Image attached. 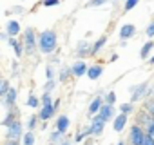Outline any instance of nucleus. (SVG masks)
<instances>
[{"instance_id":"nucleus-1","label":"nucleus","mask_w":154,"mask_h":145,"mask_svg":"<svg viewBox=\"0 0 154 145\" xmlns=\"http://www.w3.org/2000/svg\"><path fill=\"white\" fill-rule=\"evenodd\" d=\"M58 45V36L53 29H45L38 35V51L44 54H51Z\"/></svg>"},{"instance_id":"nucleus-2","label":"nucleus","mask_w":154,"mask_h":145,"mask_svg":"<svg viewBox=\"0 0 154 145\" xmlns=\"http://www.w3.org/2000/svg\"><path fill=\"white\" fill-rule=\"evenodd\" d=\"M24 49L27 54H35L38 49V40H36V33L33 27H27L24 31Z\"/></svg>"},{"instance_id":"nucleus-3","label":"nucleus","mask_w":154,"mask_h":145,"mask_svg":"<svg viewBox=\"0 0 154 145\" xmlns=\"http://www.w3.org/2000/svg\"><path fill=\"white\" fill-rule=\"evenodd\" d=\"M145 136H147L145 127L134 123V125L131 127V132H129V145H143Z\"/></svg>"},{"instance_id":"nucleus-4","label":"nucleus","mask_w":154,"mask_h":145,"mask_svg":"<svg viewBox=\"0 0 154 145\" xmlns=\"http://www.w3.org/2000/svg\"><path fill=\"white\" fill-rule=\"evenodd\" d=\"M129 91L132 93V96H131V103H134V102H138V100H141V98H145V96L149 94V84L143 82V84H140V85L131 87Z\"/></svg>"},{"instance_id":"nucleus-5","label":"nucleus","mask_w":154,"mask_h":145,"mask_svg":"<svg viewBox=\"0 0 154 145\" xmlns=\"http://www.w3.org/2000/svg\"><path fill=\"white\" fill-rule=\"evenodd\" d=\"M116 116H114V105H109V103H103V107L100 109V113L96 114V116H93V120H102V122H111V120H114Z\"/></svg>"},{"instance_id":"nucleus-6","label":"nucleus","mask_w":154,"mask_h":145,"mask_svg":"<svg viewBox=\"0 0 154 145\" xmlns=\"http://www.w3.org/2000/svg\"><path fill=\"white\" fill-rule=\"evenodd\" d=\"M22 136H24V132H22V123H20V120H17L11 127H8L6 138H8V140H11V141H18Z\"/></svg>"},{"instance_id":"nucleus-7","label":"nucleus","mask_w":154,"mask_h":145,"mask_svg":"<svg viewBox=\"0 0 154 145\" xmlns=\"http://www.w3.org/2000/svg\"><path fill=\"white\" fill-rule=\"evenodd\" d=\"M76 54L80 58H85V56H93V44L89 40H82L76 44Z\"/></svg>"},{"instance_id":"nucleus-8","label":"nucleus","mask_w":154,"mask_h":145,"mask_svg":"<svg viewBox=\"0 0 154 145\" xmlns=\"http://www.w3.org/2000/svg\"><path fill=\"white\" fill-rule=\"evenodd\" d=\"M71 71H72V76H76V78H80V76H84V75H87V71H89V67H87V63L84 62V60H76L72 65H71Z\"/></svg>"},{"instance_id":"nucleus-9","label":"nucleus","mask_w":154,"mask_h":145,"mask_svg":"<svg viewBox=\"0 0 154 145\" xmlns=\"http://www.w3.org/2000/svg\"><path fill=\"white\" fill-rule=\"evenodd\" d=\"M134 35H136V26H134V24H125V26L120 27V40H122V42L131 40Z\"/></svg>"},{"instance_id":"nucleus-10","label":"nucleus","mask_w":154,"mask_h":145,"mask_svg":"<svg viewBox=\"0 0 154 145\" xmlns=\"http://www.w3.org/2000/svg\"><path fill=\"white\" fill-rule=\"evenodd\" d=\"M152 122H154V118H152V114H150L147 109H141V111L138 113V116H136V123L141 125V127H149Z\"/></svg>"},{"instance_id":"nucleus-11","label":"nucleus","mask_w":154,"mask_h":145,"mask_svg":"<svg viewBox=\"0 0 154 145\" xmlns=\"http://www.w3.org/2000/svg\"><path fill=\"white\" fill-rule=\"evenodd\" d=\"M17 98H18V93H17V89L15 87H11L9 89V93L6 94V98H4V105L11 111L15 105H17Z\"/></svg>"},{"instance_id":"nucleus-12","label":"nucleus","mask_w":154,"mask_h":145,"mask_svg":"<svg viewBox=\"0 0 154 145\" xmlns=\"http://www.w3.org/2000/svg\"><path fill=\"white\" fill-rule=\"evenodd\" d=\"M103 102H105V98H103L102 94H98V96L89 103V114H98L100 109L103 107Z\"/></svg>"},{"instance_id":"nucleus-13","label":"nucleus","mask_w":154,"mask_h":145,"mask_svg":"<svg viewBox=\"0 0 154 145\" xmlns=\"http://www.w3.org/2000/svg\"><path fill=\"white\" fill-rule=\"evenodd\" d=\"M54 113H56V109L53 107V103H51V105H42V109H40V113H38V118H40L42 122H47L49 118L54 116Z\"/></svg>"},{"instance_id":"nucleus-14","label":"nucleus","mask_w":154,"mask_h":145,"mask_svg":"<svg viewBox=\"0 0 154 145\" xmlns=\"http://www.w3.org/2000/svg\"><path fill=\"white\" fill-rule=\"evenodd\" d=\"M125 125H127V114L120 113V114L112 120V127H114V131H116V132H122V131L125 129Z\"/></svg>"},{"instance_id":"nucleus-15","label":"nucleus","mask_w":154,"mask_h":145,"mask_svg":"<svg viewBox=\"0 0 154 145\" xmlns=\"http://www.w3.org/2000/svg\"><path fill=\"white\" fill-rule=\"evenodd\" d=\"M102 75H103V65H100V63L91 65L89 71H87V78H89V80H98Z\"/></svg>"},{"instance_id":"nucleus-16","label":"nucleus","mask_w":154,"mask_h":145,"mask_svg":"<svg viewBox=\"0 0 154 145\" xmlns=\"http://www.w3.org/2000/svg\"><path fill=\"white\" fill-rule=\"evenodd\" d=\"M69 123H71V122H69V118L62 114V116H58V120H56L54 127H56V131H58V132L65 134V132H67V129H69Z\"/></svg>"},{"instance_id":"nucleus-17","label":"nucleus","mask_w":154,"mask_h":145,"mask_svg":"<svg viewBox=\"0 0 154 145\" xmlns=\"http://www.w3.org/2000/svg\"><path fill=\"white\" fill-rule=\"evenodd\" d=\"M6 31H8V35H9L11 38H15V36L20 33V24H18L17 20H9L8 26H6Z\"/></svg>"},{"instance_id":"nucleus-18","label":"nucleus","mask_w":154,"mask_h":145,"mask_svg":"<svg viewBox=\"0 0 154 145\" xmlns=\"http://www.w3.org/2000/svg\"><path fill=\"white\" fill-rule=\"evenodd\" d=\"M105 44H107V35H102V36L93 44V56H96V54L105 47Z\"/></svg>"},{"instance_id":"nucleus-19","label":"nucleus","mask_w":154,"mask_h":145,"mask_svg":"<svg viewBox=\"0 0 154 145\" xmlns=\"http://www.w3.org/2000/svg\"><path fill=\"white\" fill-rule=\"evenodd\" d=\"M91 129H93V136H102V132H103V129H105V122H102V120H93Z\"/></svg>"},{"instance_id":"nucleus-20","label":"nucleus","mask_w":154,"mask_h":145,"mask_svg":"<svg viewBox=\"0 0 154 145\" xmlns=\"http://www.w3.org/2000/svg\"><path fill=\"white\" fill-rule=\"evenodd\" d=\"M9 45L15 49V53H17V58H20V56L24 54V51H26V49L22 47V45H24V42H18L17 38H11V40H9Z\"/></svg>"},{"instance_id":"nucleus-21","label":"nucleus","mask_w":154,"mask_h":145,"mask_svg":"<svg viewBox=\"0 0 154 145\" xmlns=\"http://www.w3.org/2000/svg\"><path fill=\"white\" fill-rule=\"evenodd\" d=\"M152 49H154V40H149V42H147V44L140 49V58H141V60L149 58V53H150Z\"/></svg>"},{"instance_id":"nucleus-22","label":"nucleus","mask_w":154,"mask_h":145,"mask_svg":"<svg viewBox=\"0 0 154 145\" xmlns=\"http://www.w3.org/2000/svg\"><path fill=\"white\" fill-rule=\"evenodd\" d=\"M63 140H65V134H62V132H58V131H53V132H51V136H49L51 145H60Z\"/></svg>"},{"instance_id":"nucleus-23","label":"nucleus","mask_w":154,"mask_h":145,"mask_svg":"<svg viewBox=\"0 0 154 145\" xmlns=\"http://www.w3.org/2000/svg\"><path fill=\"white\" fill-rule=\"evenodd\" d=\"M22 145H35V132H33V131L24 132V136H22Z\"/></svg>"},{"instance_id":"nucleus-24","label":"nucleus","mask_w":154,"mask_h":145,"mask_svg":"<svg viewBox=\"0 0 154 145\" xmlns=\"http://www.w3.org/2000/svg\"><path fill=\"white\" fill-rule=\"evenodd\" d=\"M17 120H18V118H17V113L9 111V113H8V116H6V120L2 122V125H4V127H11V125H13Z\"/></svg>"},{"instance_id":"nucleus-25","label":"nucleus","mask_w":154,"mask_h":145,"mask_svg":"<svg viewBox=\"0 0 154 145\" xmlns=\"http://www.w3.org/2000/svg\"><path fill=\"white\" fill-rule=\"evenodd\" d=\"M69 76H72L71 67H63V69L60 71V75H58V80H60V82H67V78H69Z\"/></svg>"},{"instance_id":"nucleus-26","label":"nucleus","mask_w":154,"mask_h":145,"mask_svg":"<svg viewBox=\"0 0 154 145\" xmlns=\"http://www.w3.org/2000/svg\"><path fill=\"white\" fill-rule=\"evenodd\" d=\"M26 103H27V107H42V100H38L35 94H29Z\"/></svg>"},{"instance_id":"nucleus-27","label":"nucleus","mask_w":154,"mask_h":145,"mask_svg":"<svg viewBox=\"0 0 154 145\" xmlns=\"http://www.w3.org/2000/svg\"><path fill=\"white\" fill-rule=\"evenodd\" d=\"M9 89H11V87H9V82L4 78L2 82H0V96H2V98H6V94L9 93Z\"/></svg>"},{"instance_id":"nucleus-28","label":"nucleus","mask_w":154,"mask_h":145,"mask_svg":"<svg viewBox=\"0 0 154 145\" xmlns=\"http://www.w3.org/2000/svg\"><path fill=\"white\" fill-rule=\"evenodd\" d=\"M120 113H123V114L129 116V114L134 113V105H132V103H122V105H120Z\"/></svg>"},{"instance_id":"nucleus-29","label":"nucleus","mask_w":154,"mask_h":145,"mask_svg":"<svg viewBox=\"0 0 154 145\" xmlns=\"http://www.w3.org/2000/svg\"><path fill=\"white\" fill-rule=\"evenodd\" d=\"M103 98H105V103H109V105H114L116 103V93L114 91H109Z\"/></svg>"},{"instance_id":"nucleus-30","label":"nucleus","mask_w":154,"mask_h":145,"mask_svg":"<svg viewBox=\"0 0 154 145\" xmlns=\"http://www.w3.org/2000/svg\"><path fill=\"white\" fill-rule=\"evenodd\" d=\"M38 114H33V116H29V120H27V129L29 131H33L35 127H36V123H38Z\"/></svg>"},{"instance_id":"nucleus-31","label":"nucleus","mask_w":154,"mask_h":145,"mask_svg":"<svg viewBox=\"0 0 154 145\" xmlns=\"http://www.w3.org/2000/svg\"><path fill=\"white\" fill-rule=\"evenodd\" d=\"M103 4H107V0H89L85 4V8H98V6H103Z\"/></svg>"},{"instance_id":"nucleus-32","label":"nucleus","mask_w":154,"mask_h":145,"mask_svg":"<svg viewBox=\"0 0 154 145\" xmlns=\"http://www.w3.org/2000/svg\"><path fill=\"white\" fill-rule=\"evenodd\" d=\"M140 2V0H125V4H123V9L125 11H131L132 8H136V4Z\"/></svg>"},{"instance_id":"nucleus-33","label":"nucleus","mask_w":154,"mask_h":145,"mask_svg":"<svg viewBox=\"0 0 154 145\" xmlns=\"http://www.w3.org/2000/svg\"><path fill=\"white\" fill-rule=\"evenodd\" d=\"M54 85H56V82H54V80H47V82H45V85H44V91H45V93H51V91L54 89Z\"/></svg>"},{"instance_id":"nucleus-34","label":"nucleus","mask_w":154,"mask_h":145,"mask_svg":"<svg viewBox=\"0 0 154 145\" xmlns=\"http://www.w3.org/2000/svg\"><path fill=\"white\" fill-rule=\"evenodd\" d=\"M145 35L149 36V38H154V20L147 26V29H145Z\"/></svg>"},{"instance_id":"nucleus-35","label":"nucleus","mask_w":154,"mask_h":145,"mask_svg":"<svg viewBox=\"0 0 154 145\" xmlns=\"http://www.w3.org/2000/svg\"><path fill=\"white\" fill-rule=\"evenodd\" d=\"M143 109H147V111L152 114V118H154V98H152V100H149V102L143 105Z\"/></svg>"},{"instance_id":"nucleus-36","label":"nucleus","mask_w":154,"mask_h":145,"mask_svg":"<svg viewBox=\"0 0 154 145\" xmlns=\"http://www.w3.org/2000/svg\"><path fill=\"white\" fill-rule=\"evenodd\" d=\"M40 100H42V105H51V103H53V100H51V94H49V93H44V96H42Z\"/></svg>"},{"instance_id":"nucleus-37","label":"nucleus","mask_w":154,"mask_h":145,"mask_svg":"<svg viewBox=\"0 0 154 145\" xmlns=\"http://www.w3.org/2000/svg\"><path fill=\"white\" fill-rule=\"evenodd\" d=\"M58 4H60V0H44L42 2L44 8H53V6H58Z\"/></svg>"},{"instance_id":"nucleus-38","label":"nucleus","mask_w":154,"mask_h":145,"mask_svg":"<svg viewBox=\"0 0 154 145\" xmlns=\"http://www.w3.org/2000/svg\"><path fill=\"white\" fill-rule=\"evenodd\" d=\"M45 76H47V80H53V78H54V69H53L51 65L45 69Z\"/></svg>"},{"instance_id":"nucleus-39","label":"nucleus","mask_w":154,"mask_h":145,"mask_svg":"<svg viewBox=\"0 0 154 145\" xmlns=\"http://www.w3.org/2000/svg\"><path fill=\"white\" fill-rule=\"evenodd\" d=\"M143 145H154V136L147 134V136H145V140H143Z\"/></svg>"},{"instance_id":"nucleus-40","label":"nucleus","mask_w":154,"mask_h":145,"mask_svg":"<svg viewBox=\"0 0 154 145\" xmlns=\"http://www.w3.org/2000/svg\"><path fill=\"white\" fill-rule=\"evenodd\" d=\"M145 131H147V134H150V136H154V122L149 125V127H145Z\"/></svg>"},{"instance_id":"nucleus-41","label":"nucleus","mask_w":154,"mask_h":145,"mask_svg":"<svg viewBox=\"0 0 154 145\" xmlns=\"http://www.w3.org/2000/svg\"><path fill=\"white\" fill-rule=\"evenodd\" d=\"M84 138H85V136H84V132L80 131V132H76V136H74V141H82Z\"/></svg>"},{"instance_id":"nucleus-42","label":"nucleus","mask_w":154,"mask_h":145,"mask_svg":"<svg viewBox=\"0 0 154 145\" xmlns=\"http://www.w3.org/2000/svg\"><path fill=\"white\" fill-rule=\"evenodd\" d=\"M18 71H20V65H18V62H15V63H13V75H15V76L18 75Z\"/></svg>"},{"instance_id":"nucleus-43","label":"nucleus","mask_w":154,"mask_h":145,"mask_svg":"<svg viewBox=\"0 0 154 145\" xmlns=\"http://www.w3.org/2000/svg\"><path fill=\"white\" fill-rule=\"evenodd\" d=\"M0 38H2V40H11V38H9V35H8V31H4L2 35H0Z\"/></svg>"},{"instance_id":"nucleus-44","label":"nucleus","mask_w":154,"mask_h":145,"mask_svg":"<svg viewBox=\"0 0 154 145\" xmlns=\"http://www.w3.org/2000/svg\"><path fill=\"white\" fill-rule=\"evenodd\" d=\"M53 107H54V109H56V111H58V107H60V98H58V100H54V102H53Z\"/></svg>"},{"instance_id":"nucleus-45","label":"nucleus","mask_w":154,"mask_h":145,"mask_svg":"<svg viewBox=\"0 0 154 145\" xmlns=\"http://www.w3.org/2000/svg\"><path fill=\"white\" fill-rule=\"evenodd\" d=\"M60 145H72V141H71V140H69V138H65V140H63V141H62V143H60Z\"/></svg>"},{"instance_id":"nucleus-46","label":"nucleus","mask_w":154,"mask_h":145,"mask_svg":"<svg viewBox=\"0 0 154 145\" xmlns=\"http://www.w3.org/2000/svg\"><path fill=\"white\" fill-rule=\"evenodd\" d=\"M6 145H20V143H18V141H11V140H8Z\"/></svg>"},{"instance_id":"nucleus-47","label":"nucleus","mask_w":154,"mask_h":145,"mask_svg":"<svg viewBox=\"0 0 154 145\" xmlns=\"http://www.w3.org/2000/svg\"><path fill=\"white\" fill-rule=\"evenodd\" d=\"M149 63H150V65H154V56H152V58L149 60Z\"/></svg>"},{"instance_id":"nucleus-48","label":"nucleus","mask_w":154,"mask_h":145,"mask_svg":"<svg viewBox=\"0 0 154 145\" xmlns=\"http://www.w3.org/2000/svg\"><path fill=\"white\" fill-rule=\"evenodd\" d=\"M116 145H127V143H125V141H118Z\"/></svg>"},{"instance_id":"nucleus-49","label":"nucleus","mask_w":154,"mask_h":145,"mask_svg":"<svg viewBox=\"0 0 154 145\" xmlns=\"http://www.w3.org/2000/svg\"><path fill=\"white\" fill-rule=\"evenodd\" d=\"M152 96H154V87H152Z\"/></svg>"}]
</instances>
